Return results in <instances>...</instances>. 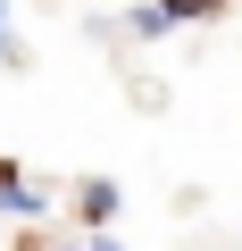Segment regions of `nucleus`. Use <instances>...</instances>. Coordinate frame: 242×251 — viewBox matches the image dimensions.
Segmentation results:
<instances>
[{"label":"nucleus","instance_id":"nucleus-5","mask_svg":"<svg viewBox=\"0 0 242 251\" xmlns=\"http://www.w3.org/2000/svg\"><path fill=\"white\" fill-rule=\"evenodd\" d=\"M92 251H117V243H109V234H92Z\"/></svg>","mask_w":242,"mask_h":251},{"label":"nucleus","instance_id":"nucleus-1","mask_svg":"<svg viewBox=\"0 0 242 251\" xmlns=\"http://www.w3.org/2000/svg\"><path fill=\"white\" fill-rule=\"evenodd\" d=\"M0 209H9V218H34V209H42V193H34V184H17V168H9V159H0Z\"/></svg>","mask_w":242,"mask_h":251},{"label":"nucleus","instance_id":"nucleus-2","mask_svg":"<svg viewBox=\"0 0 242 251\" xmlns=\"http://www.w3.org/2000/svg\"><path fill=\"white\" fill-rule=\"evenodd\" d=\"M126 34H134V42H159V34H176V25H167V9H159V0H142V9L126 17Z\"/></svg>","mask_w":242,"mask_h":251},{"label":"nucleus","instance_id":"nucleus-3","mask_svg":"<svg viewBox=\"0 0 242 251\" xmlns=\"http://www.w3.org/2000/svg\"><path fill=\"white\" fill-rule=\"evenodd\" d=\"M75 201H84V218H92V226H109V218H117V184H84Z\"/></svg>","mask_w":242,"mask_h":251},{"label":"nucleus","instance_id":"nucleus-4","mask_svg":"<svg viewBox=\"0 0 242 251\" xmlns=\"http://www.w3.org/2000/svg\"><path fill=\"white\" fill-rule=\"evenodd\" d=\"M159 9H167V25H184V17H217L225 0H159Z\"/></svg>","mask_w":242,"mask_h":251}]
</instances>
